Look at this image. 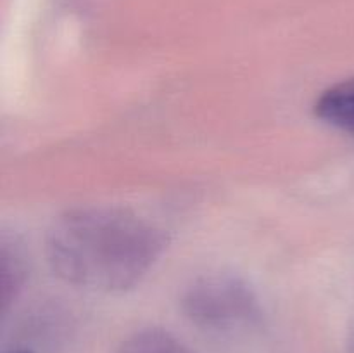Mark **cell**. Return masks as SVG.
<instances>
[{"label":"cell","mask_w":354,"mask_h":353,"mask_svg":"<svg viewBox=\"0 0 354 353\" xmlns=\"http://www.w3.org/2000/svg\"><path fill=\"white\" fill-rule=\"evenodd\" d=\"M10 353H31L30 350H16V352H10Z\"/></svg>","instance_id":"4"},{"label":"cell","mask_w":354,"mask_h":353,"mask_svg":"<svg viewBox=\"0 0 354 353\" xmlns=\"http://www.w3.org/2000/svg\"><path fill=\"white\" fill-rule=\"evenodd\" d=\"M315 114L330 127L354 134V76L325 90L315 104Z\"/></svg>","instance_id":"3"},{"label":"cell","mask_w":354,"mask_h":353,"mask_svg":"<svg viewBox=\"0 0 354 353\" xmlns=\"http://www.w3.org/2000/svg\"><path fill=\"white\" fill-rule=\"evenodd\" d=\"M187 317L207 331L251 327L261 318L254 291L237 275L209 273L194 280L182 298Z\"/></svg>","instance_id":"2"},{"label":"cell","mask_w":354,"mask_h":353,"mask_svg":"<svg viewBox=\"0 0 354 353\" xmlns=\"http://www.w3.org/2000/svg\"><path fill=\"white\" fill-rule=\"evenodd\" d=\"M166 248L156 224L113 206L66 211L47 234V258L68 284L100 293L137 286Z\"/></svg>","instance_id":"1"}]
</instances>
